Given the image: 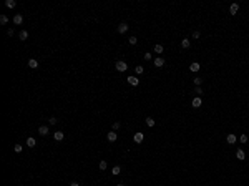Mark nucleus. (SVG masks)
Listing matches in <instances>:
<instances>
[{
    "mask_svg": "<svg viewBox=\"0 0 249 186\" xmlns=\"http://www.w3.org/2000/svg\"><path fill=\"white\" fill-rule=\"evenodd\" d=\"M193 38H194V40L199 38V32H194V33H193Z\"/></svg>",
    "mask_w": 249,
    "mask_h": 186,
    "instance_id": "nucleus-33",
    "label": "nucleus"
},
{
    "mask_svg": "<svg viewBox=\"0 0 249 186\" xmlns=\"http://www.w3.org/2000/svg\"><path fill=\"white\" fill-rule=\"evenodd\" d=\"M145 60H151V53H145Z\"/></svg>",
    "mask_w": 249,
    "mask_h": 186,
    "instance_id": "nucleus-34",
    "label": "nucleus"
},
{
    "mask_svg": "<svg viewBox=\"0 0 249 186\" xmlns=\"http://www.w3.org/2000/svg\"><path fill=\"white\" fill-rule=\"evenodd\" d=\"M38 133H40L42 136H47V135H48V126H40V128H38Z\"/></svg>",
    "mask_w": 249,
    "mask_h": 186,
    "instance_id": "nucleus-13",
    "label": "nucleus"
},
{
    "mask_svg": "<svg viewBox=\"0 0 249 186\" xmlns=\"http://www.w3.org/2000/svg\"><path fill=\"white\" fill-rule=\"evenodd\" d=\"M134 71H136L138 75H141V73H143V67H136V68H134Z\"/></svg>",
    "mask_w": 249,
    "mask_h": 186,
    "instance_id": "nucleus-28",
    "label": "nucleus"
},
{
    "mask_svg": "<svg viewBox=\"0 0 249 186\" xmlns=\"http://www.w3.org/2000/svg\"><path fill=\"white\" fill-rule=\"evenodd\" d=\"M237 10H239V5H237V4H233V5L229 7V13H231V15H236Z\"/></svg>",
    "mask_w": 249,
    "mask_h": 186,
    "instance_id": "nucleus-9",
    "label": "nucleus"
},
{
    "mask_svg": "<svg viewBox=\"0 0 249 186\" xmlns=\"http://www.w3.org/2000/svg\"><path fill=\"white\" fill-rule=\"evenodd\" d=\"M70 186H80V184H78V183H71Z\"/></svg>",
    "mask_w": 249,
    "mask_h": 186,
    "instance_id": "nucleus-36",
    "label": "nucleus"
},
{
    "mask_svg": "<svg viewBox=\"0 0 249 186\" xmlns=\"http://www.w3.org/2000/svg\"><path fill=\"white\" fill-rule=\"evenodd\" d=\"M199 68H201V65H199L198 62H193V63L189 65V70L194 71V73H196V71H199Z\"/></svg>",
    "mask_w": 249,
    "mask_h": 186,
    "instance_id": "nucleus-6",
    "label": "nucleus"
},
{
    "mask_svg": "<svg viewBox=\"0 0 249 186\" xmlns=\"http://www.w3.org/2000/svg\"><path fill=\"white\" fill-rule=\"evenodd\" d=\"M28 38V32L27 30H22V32H20V40H27Z\"/></svg>",
    "mask_w": 249,
    "mask_h": 186,
    "instance_id": "nucleus-19",
    "label": "nucleus"
},
{
    "mask_svg": "<svg viewBox=\"0 0 249 186\" xmlns=\"http://www.w3.org/2000/svg\"><path fill=\"white\" fill-rule=\"evenodd\" d=\"M154 51L156 53H163V45H154Z\"/></svg>",
    "mask_w": 249,
    "mask_h": 186,
    "instance_id": "nucleus-23",
    "label": "nucleus"
},
{
    "mask_svg": "<svg viewBox=\"0 0 249 186\" xmlns=\"http://www.w3.org/2000/svg\"><path fill=\"white\" fill-rule=\"evenodd\" d=\"M28 67L30 68H38V62H37L35 58H30L28 60Z\"/></svg>",
    "mask_w": 249,
    "mask_h": 186,
    "instance_id": "nucleus-12",
    "label": "nucleus"
},
{
    "mask_svg": "<svg viewBox=\"0 0 249 186\" xmlns=\"http://www.w3.org/2000/svg\"><path fill=\"white\" fill-rule=\"evenodd\" d=\"M100 170H101V171L106 170V161H100Z\"/></svg>",
    "mask_w": 249,
    "mask_h": 186,
    "instance_id": "nucleus-24",
    "label": "nucleus"
},
{
    "mask_svg": "<svg viewBox=\"0 0 249 186\" xmlns=\"http://www.w3.org/2000/svg\"><path fill=\"white\" fill-rule=\"evenodd\" d=\"M146 125H148V126H154V120L151 118V116H148V118H146Z\"/></svg>",
    "mask_w": 249,
    "mask_h": 186,
    "instance_id": "nucleus-22",
    "label": "nucleus"
},
{
    "mask_svg": "<svg viewBox=\"0 0 249 186\" xmlns=\"http://www.w3.org/2000/svg\"><path fill=\"white\" fill-rule=\"evenodd\" d=\"M163 65H164V58H161V57H158V58H154V67L161 68Z\"/></svg>",
    "mask_w": 249,
    "mask_h": 186,
    "instance_id": "nucleus-8",
    "label": "nucleus"
},
{
    "mask_svg": "<svg viewBox=\"0 0 249 186\" xmlns=\"http://www.w3.org/2000/svg\"><path fill=\"white\" fill-rule=\"evenodd\" d=\"M203 93V90H201V87H196V95H201Z\"/></svg>",
    "mask_w": 249,
    "mask_h": 186,
    "instance_id": "nucleus-32",
    "label": "nucleus"
},
{
    "mask_svg": "<svg viewBox=\"0 0 249 186\" xmlns=\"http://www.w3.org/2000/svg\"><path fill=\"white\" fill-rule=\"evenodd\" d=\"M118 128H120V123H118V121H116V123H113V131H116Z\"/></svg>",
    "mask_w": 249,
    "mask_h": 186,
    "instance_id": "nucleus-29",
    "label": "nucleus"
},
{
    "mask_svg": "<svg viewBox=\"0 0 249 186\" xmlns=\"http://www.w3.org/2000/svg\"><path fill=\"white\" fill-rule=\"evenodd\" d=\"M116 186H125V184H116Z\"/></svg>",
    "mask_w": 249,
    "mask_h": 186,
    "instance_id": "nucleus-37",
    "label": "nucleus"
},
{
    "mask_svg": "<svg viewBox=\"0 0 249 186\" xmlns=\"http://www.w3.org/2000/svg\"><path fill=\"white\" fill-rule=\"evenodd\" d=\"M37 145V141H35V138H28L27 140V146H30V148H33Z\"/></svg>",
    "mask_w": 249,
    "mask_h": 186,
    "instance_id": "nucleus-17",
    "label": "nucleus"
},
{
    "mask_svg": "<svg viewBox=\"0 0 249 186\" xmlns=\"http://www.w3.org/2000/svg\"><path fill=\"white\" fill-rule=\"evenodd\" d=\"M53 138H55L57 141H62V140H63V131H55V133H53Z\"/></svg>",
    "mask_w": 249,
    "mask_h": 186,
    "instance_id": "nucleus-11",
    "label": "nucleus"
},
{
    "mask_svg": "<svg viewBox=\"0 0 249 186\" xmlns=\"http://www.w3.org/2000/svg\"><path fill=\"white\" fill-rule=\"evenodd\" d=\"M181 47H183V48H189V47H191V42H189V40H186V38L181 40Z\"/></svg>",
    "mask_w": 249,
    "mask_h": 186,
    "instance_id": "nucleus-16",
    "label": "nucleus"
},
{
    "mask_svg": "<svg viewBox=\"0 0 249 186\" xmlns=\"http://www.w3.org/2000/svg\"><path fill=\"white\" fill-rule=\"evenodd\" d=\"M0 23H2V25H7V23H8L7 15H0Z\"/></svg>",
    "mask_w": 249,
    "mask_h": 186,
    "instance_id": "nucleus-21",
    "label": "nucleus"
},
{
    "mask_svg": "<svg viewBox=\"0 0 249 186\" xmlns=\"http://www.w3.org/2000/svg\"><path fill=\"white\" fill-rule=\"evenodd\" d=\"M106 138H108V141H111V143H113V141H116V138H118V135H116V131H110Z\"/></svg>",
    "mask_w": 249,
    "mask_h": 186,
    "instance_id": "nucleus-7",
    "label": "nucleus"
},
{
    "mask_svg": "<svg viewBox=\"0 0 249 186\" xmlns=\"http://www.w3.org/2000/svg\"><path fill=\"white\" fill-rule=\"evenodd\" d=\"M22 22H23V17L20 15V13L13 17V23H15V25H22Z\"/></svg>",
    "mask_w": 249,
    "mask_h": 186,
    "instance_id": "nucleus-10",
    "label": "nucleus"
},
{
    "mask_svg": "<svg viewBox=\"0 0 249 186\" xmlns=\"http://www.w3.org/2000/svg\"><path fill=\"white\" fill-rule=\"evenodd\" d=\"M120 173H121V168H120V166H115L113 170H111V174H115V176H118Z\"/></svg>",
    "mask_w": 249,
    "mask_h": 186,
    "instance_id": "nucleus-20",
    "label": "nucleus"
},
{
    "mask_svg": "<svg viewBox=\"0 0 249 186\" xmlns=\"http://www.w3.org/2000/svg\"><path fill=\"white\" fill-rule=\"evenodd\" d=\"M226 141L229 143V145H234V143H236V135H233V133H231V135H228Z\"/></svg>",
    "mask_w": 249,
    "mask_h": 186,
    "instance_id": "nucleus-14",
    "label": "nucleus"
},
{
    "mask_svg": "<svg viewBox=\"0 0 249 186\" xmlns=\"http://www.w3.org/2000/svg\"><path fill=\"white\" fill-rule=\"evenodd\" d=\"M115 67H116V70H118V71H125V70L128 68V65L125 63V62H121V60H120V62H116Z\"/></svg>",
    "mask_w": 249,
    "mask_h": 186,
    "instance_id": "nucleus-1",
    "label": "nucleus"
},
{
    "mask_svg": "<svg viewBox=\"0 0 249 186\" xmlns=\"http://www.w3.org/2000/svg\"><path fill=\"white\" fill-rule=\"evenodd\" d=\"M193 82H194V85H196V87H199V85L203 83V80H201V78H194Z\"/></svg>",
    "mask_w": 249,
    "mask_h": 186,
    "instance_id": "nucleus-27",
    "label": "nucleus"
},
{
    "mask_svg": "<svg viewBox=\"0 0 249 186\" xmlns=\"http://www.w3.org/2000/svg\"><path fill=\"white\" fill-rule=\"evenodd\" d=\"M15 5H17L15 0H7V2H5V7H7V8H13Z\"/></svg>",
    "mask_w": 249,
    "mask_h": 186,
    "instance_id": "nucleus-15",
    "label": "nucleus"
},
{
    "mask_svg": "<svg viewBox=\"0 0 249 186\" xmlns=\"http://www.w3.org/2000/svg\"><path fill=\"white\" fill-rule=\"evenodd\" d=\"M15 151L20 153V151H22V145H15Z\"/></svg>",
    "mask_w": 249,
    "mask_h": 186,
    "instance_id": "nucleus-30",
    "label": "nucleus"
},
{
    "mask_svg": "<svg viewBox=\"0 0 249 186\" xmlns=\"http://www.w3.org/2000/svg\"><path fill=\"white\" fill-rule=\"evenodd\" d=\"M133 140H134V143H143V140H145V135H143V133H134Z\"/></svg>",
    "mask_w": 249,
    "mask_h": 186,
    "instance_id": "nucleus-4",
    "label": "nucleus"
},
{
    "mask_svg": "<svg viewBox=\"0 0 249 186\" xmlns=\"http://www.w3.org/2000/svg\"><path fill=\"white\" fill-rule=\"evenodd\" d=\"M126 80H128V83H130L131 87H138V83H140V80L136 78V76H128Z\"/></svg>",
    "mask_w": 249,
    "mask_h": 186,
    "instance_id": "nucleus-3",
    "label": "nucleus"
},
{
    "mask_svg": "<svg viewBox=\"0 0 249 186\" xmlns=\"http://www.w3.org/2000/svg\"><path fill=\"white\" fill-rule=\"evenodd\" d=\"M57 123V118H50V125H55Z\"/></svg>",
    "mask_w": 249,
    "mask_h": 186,
    "instance_id": "nucleus-35",
    "label": "nucleus"
},
{
    "mask_svg": "<svg viewBox=\"0 0 249 186\" xmlns=\"http://www.w3.org/2000/svg\"><path fill=\"white\" fill-rule=\"evenodd\" d=\"M136 42H138L136 37H130V45H136Z\"/></svg>",
    "mask_w": 249,
    "mask_h": 186,
    "instance_id": "nucleus-25",
    "label": "nucleus"
},
{
    "mask_svg": "<svg viewBox=\"0 0 249 186\" xmlns=\"http://www.w3.org/2000/svg\"><path fill=\"white\" fill-rule=\"evenodd\" d=\"M126 32H128V23L126 22H121L118 25V33H126Z\"/></svg>",
    "mask_w": 249,
    "mask_h": 186,
    "instance_id": "nucleus-2",
    "label": "nucleus"
},
{
    "mask_svg": "<svg viewBox=\"0 0 249 186\" xmlns=\"http://www.w3.org/2000/svg\"><path fill=\"white\" fill-rule=\"evenodd\" d=\"M191 105H193L194 108H199L203 105V101H201V98H199V96H194L193 98V103H191Z\"/></svg>",
    "mask_w": 249,
    "mask_h": 186,
    "instance_id": "nucleus-5",
    "label": "nucleus"
},
{
    "mask_svg": "<svg viewBox=\"0 0 249 186\" xmlns=\"http://www.w3.org/2000/svg\"><path fill=\"white\" fill-rule=\"evenodd\" d=\"M239 141H241V143H247V136H246V135H241V136H239Z\"/></svg>",
    "mask_w": 249,
    "mask_h": 186,
    "instance_id": "nucleus-26",
    "label": "nucleus"
},
{
    "mask_svg": "<svg viewBox=\"0 0 249 186\" xmlns=\"http://www.w3.org/2000/svg\"><path fill=\"white\" fill-rule=\"evenodd\" d=\"M13 33H15V32H13L12 28H8V30H7V35H8V37H12V35H13Z\"/></svg>",
    "mask_w": 249,
    "mask_h": 186,
    "instance_id": "nucleus-31",
    "label": "nucleus"
},
{
    "mask_svg": "<svg viewBox=\"0 0 249 186\" xmlns=\"http://www.w3.org/2000/svg\"><path fill=\"white\" fill-rule=\"evenodd\" d=\"M236 156H237V160H244L246 158V154H244V151H242V150H237Z\"/></svg>",
    "mask_w": 249,
    "mask_h": 186,
    "instance_id": "nucleus-18",
    "label": "nucleus"
}]
</instances>
